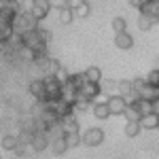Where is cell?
Masks as SVG:
<instances>
[{
    "label": "cell",
    "instance_id": "cell-1",
    "mask_svg": "<svg viewBox=\"0 0 159 159\" xmlns=\"http://www.w3.org/2000/svg\"><path fill=\"white\" fill-rule=\"evenodd\" d=\"M104 142V129L100 127H89L83 132V144L85 147H100Z\"/></svg>",
    "mask_w": 159,
    "mask_h": 159
},
{
    "label": "cell",
    "instance_id": "cell-2",
    "mask_svg": "<svg viewBox=\"0 0 159 159\" xmlns=\"http://www.w3.org/2000/svg\"><path fill=\"white\" fill-rule=\"evenodd\" d=\"M43 79H45V87H47V100L49 102L60 100L61 98V83L55 76H43Z\"/></svg>",
    "mask_w": 159,
    "mask_h": 159
},
{
    "label": "cell",
    "instance_id": "cell-3",
    "mask_svg": "<svg viewBox=\"0 0 159 159\" xmlns=\"http://www.w3.org/2000/svg\"><path fill=\"white\" fill-rule=\"evenodd\" d=\"M49 147H51V140H49V136H47V132H34V138H32L30 148L34 153H43L45 148H49Z\"/></svg>",
    "mask_w": 159,
    "mask_h": 159
},
{
    "label": "cell",
    "instance_id": "cell-4",
    "mask_svg": "<svg viewBox=\"0 0 159 159\" xmlns=\"http://www.w3.org/2000/svg\"><path fill=\"white\" fill-rule=\"evenodd\" d=\"M127 100L123 98V96H119V93H115V96H110L108 98V108L112 115H125V110H127Z\"/></svg>",
    "mask_w": 159,
    "mask_h": 159
},
{
    "label": "cell",
    "instance_id": "cell-5",
    "mask_svg": "<svg viewBox=\"0 0 159 159\" xmlns=\"http://www.w3.org/2000/svg\"><path fill=\"white\" fill-rule=\"evenodd\" d=\"M115 47L121 51H127L134 47V36L129 32H121V34H115Z\"/></svg>",
    "mask_w": 159,
    "mask_h": 159
},
{
    "label": "cell",
    "instance_id": "cell-6",
    "mask_svg": "<svg viewBox=\"0 0 159 159\" xmlns=\"http://www.w3.org/2000/svg\"><path fill=\"white\" fill-rule=\"evenodd\" d=\"M140 15H147V17H151V19L157 24V21H159V0L144 2V7L140 9Z\"/></svg>",
    "mask_w": 159,
    "mask_h": 159
},
{
    "label": "cell",
    "instance_id": "cell-7",
    "mask_svg": "<svg viewBox=\"0 0 159 159\" xmlns=\"http://www.w3.org/2000/svg\"><path fill=\"white\" fill-rule=\"evenodd\" d=\"M51 11V2L49 0H36V4H34V11H32V15L36 17L38 21H43L47 15H49Z\"/></svg>",
    "mask_w": 159,
    "mask_h": 159
},
{
    "label": "cell",
    "instance_id": "cell-8",
    "mask_svg": "<svg viewBox=\"0 0 159 159\" xmlns=\"http://www.w3.org/2000/svg\"><path fill=\"white\" fill-rule=\"evenodd\" d=\"M40 68L45 70V76H55L57 70L61 68V64L55 60V57H49V60H45L43 64H40Z\"/></svg>",
    "mask_w": 159,
    "mask_h": 159
},
{
    "label": "cell",
    "instance_id": "cell-9",
    "mask_svg": "<svg viewBox=\"0 0 159 159\" xmlns=\"http://www.w3.org/2000/svg\"><path fill=\"white\" fill-rule=\"evenodd\" d=\"M79 93L85 96L87 100H93L96 96L102 93V83H87V85L83 87V91H79Z\"/></svg>",
    "mask_w": 159,
    "mask_h": 159
},
{
    "label": "cell",
    "instance_id": "cell-10",
    "mask_svg": "<svg viewBox=\"0 0 159 159\" xmlns=\"http://www.w3.org/2000/svg\"><path fill=\"white\" fill-rule=\"evenodd\" d=\"M51 153H53V155H64V153H66V151H68V142H66V136H64V138H57V140H51Z\"/></svg>",
    "mask_w": 159,
    "mask_h": 159
},
{
    "label": "cell",
    "instance_id": "cell-11",
    "mask_svg": "<svg viewBox=\"0 0 159 159\" xmlns=\"http://www.w3.org/2000/svg\"><path fill=\"white\" fill-rule=\"evenodd\" d=\"M70 85L76 89V91H83V87L87 85V76L85 72H76V74H70V81H68Z\"/></svg>",
    "mask_w": 159,
    "mask_h": 159
},
{
    "label": "cell",
    "instance_id": "cell-12",
    "mask_svg": "<svg viewBox=\"0 0 159 159\" xmlns=\"http://www.w3.org/2000/svg\"><path fill=\"white\" fill-rule=\"evenodd\" d=\"M140 123H142V127H144L147 132H151V129H157V127H159V115H155V112H153V115H144Z\"/></svg>",
    "mask_w": 159,
    "mask_h": 159
},
{
    "label": "cell",
    "instance_id": "cell-13",
    "mask_svg": "<svg viewBox=\"0 0 159 159\" xmlns=\"http://www.w3.org/2000/svg\"><path fill=\"white\" fill-rule=\"evenodd\" d=\"M142 129H144V127H142V123H138V121H127V123H125V129H123V132H125V136H127V138H136V136L140 134Z\"/></svg>",
    "mask_w": 159,
    "mask_h": 159
},
{
    "label": "cell",
    "instance_id": "cell-14",
    "mask_svg": "<svg viewBox=\"0 0 159 159\" xmlns=\"http://www.w3.org/2000/svg\"><path fill=\"white\" fill-rule=\"evenodd\" d=\"M123 117H125L127 121H138V123L142 121V112H140V108H138V104H129Z\"/></svg>",
    "mask_w": 159,
    "mask_h": 159
},
{
    "label": "cell",
    "instance_id": "cell-15",
    "mask_svg": "<svg viewBox=\"0 0 159 159\" xmlns=\"http://www.w3.org/2000/svg\"><path fill=\"white\" fill-rule=\"evenodd\" d=\"M85 76H87V83H102V70L98 66H89L85 70Z\"/></svg>",
    "mask_w": 159,
    "mask_h": 159
},
{
    "label": "cell",
    "instance_id": "cell-16",
    "mask_svg": "<svg viewBox=\"0 0 159 159\" xmlns=\"http://www.w3.org/2000/svg\"><path fill=\"white\" fill-rule=\"evenodd\" d=\"M17 144H19V140H17V136H13V134H7L2 138V142H0V147L4 151H11V153L17 148Z\"/></svg>",
    "mask_w": 159,
    "mask_h": 159
},
{
    "label": "cell",
    "instance_id": "cell-17",
    "mask_svg": "<svg viewBox=\"0 0 159 159\" xmlns=\"http://www.w3.org/2000/svg\"><path fill=\"white\" fill-rule=\"evenodd\" d=\"M93 117H96V119H100V121H104V119H108L110 115H112V112H110V108H108V104H98V106H93Z\"/></svg>",
    "mask_w": 159,
    "mask_h": 159
},
{
    "label": "cell",
    "instance_id": "cell-18",
    "mask_svg": "<svg viewBox=\"0 0 159 159\" xmlns=\"http://www.w3.org/2000/svg\"><path fill=\"white\" fill-rule=\"evenodd\" d=\"M13 36H15V28H13V24H0V40L9 43Z\"/></svg>",
    "mask_w": 159,
    "mask_h": 159
},
{
    "label": "cell",
    "instance_id": "cell-19",
    "mask_svg": "<svg viewBox=\"0 0 159 159\" xmlns=\"http://www.w3.org/2000/svg\"><path fill=\"white\" fill-rule=\"evenodd\" d=\"M132 91H136V87L132 81H119V96H123V98H127Z\"/></svg>",
    "mask_w": 159,
    "mask_h": 159
},
{
    "label": "cell",
    "instance_id": "cell-20",
    "mask_svg": "<svg viewBox=\"0 0 159 159\" xmlns=\"http://www.w3.org/2000/svg\"><path fill=\"white\" fill-rule=\"evenodd\" d=\"M66 142H68V147H70V148L79 147V144L83 142V134H81V132H72V134H66Z\"/></svg>",
    "mask_w": 159,
    "mask_h": 159
},
{
    "label": "cell",
    "instance_id": "cell-21",
    "mask_svg": "<svg viewBox=\"0 0 159 159\" xmlns=\"http://www.w3.org/2000/svg\"><path fill=\"white\" fill-rule=\"evenodd\" d=\"M17 55L24 61H36V53H34V49H30V47H21V49L17 51Z\"/></svg>",
    "mask_w": 159,
    "mask_h": 159
},
{
    "label": "cell",
    "instance_id": "cell-22",
    "mask_svg": "<svg viewBox=\"0 0 159 159\" xmlns=\"http://www.w3.org/2000/svg\"><path fill=\"white\" fill-rule=\"evenodd\" d=\"M153 25H155V21H153L151 17H147V15H138V28H140V30L148 32Z\"/></svg>",
    "mask_w": 159,
    "mask_h": 159
},
{
    "label": "cell",
    "instance_id": "cell-23",
    "mask_svg": "<svg viewBox=\"0 0 159 159\" xmlns=\"http://www.w3.org/2000/svg\"><path fill=\"white\" fill-rule=\"evenodd\" d=\"M138 108H140V112H142V117L144 115H153L155 110H153V102L151 100H140L138 102Z\"/></svg>",
    "mask_w": 159,
    "mask_h": 159
},
{
    "label": "cell",
    "instance_id": "cell-24",
    "mask_svg": "<svg viewBox=\"0 0 159 159\" xmlns=\"http://www.w3.org/2000/svg\"><path fill=\"white\" fill-rule=\"evenodd\" d=\"M125 28H127V24H125V19H123V17H115V19H112V30H115V34L127 32Z\"/></svg>",
    "mask_w": 159,
    "mask_h": 159
},
{
    "label": "cell",
    "instance_id": "cell-25",
    "mask_svg": "<svg viewBox=\"0 0 159 159\" xmlns=\"http://www.w3.org/2000/svg\"><path fill=\"white\" fill-rule=\"evenodd\" d=\"M74 17H76V15H74V11L70 9V7H68V9H61V11H60V21H61V24H70Z\"/></svg>",
    "mask_w": 159,
    "mask_h": 159
},
{
    "label": "cell",
    "instance_id": "cell-26",
    "mask_svg": "<svg viewBox=\"0 0 159 159\" xmlns=\"http://www.w3.org/2000/svg\"><path fill=\"white\" fill-rule=\"evenodd\" d=\"M147 79V83L148 85H153V87H159V68H155V70H151V72L144 76Z\"/></svg>",
    "mask_w": 159,
    "mask_h": 159
},
{
    "label": "cell",
    "instance_id": "cell-27",
    "mask_svg": "<svg viewBox=\"0 0 159 159\" xmlns=\"http://www.w3.org/2000/svg\"><path fill=\"white\" fill-rule=\"evenodd\" d=\"M55 79L60 81L61 85H66V83L70 81V74H68V70H66V66H61L60 70H57V74H55Z\"/></svg>",
    "mask_w": 159,
    "mask_h": 159
},
{
    "label": "cell",
    "instance_id": "cell-28",
    "mask_svg": "<svg viewBox=\"0 0 159 159\" xmlns=\"http://www.w3.org/2000/svg\"><path fill=\"white\" fill-rule=\"evenodd\" d=\"M36 0H21V13H32Z\"/></svg>",
    "mask_w": 159,
    "mask_h": 159
},
{
    "label": "cell",
    "instance_id": "cell-29",
    "mask_svg": "<svg viewBox=\"0 0 159 159\" xmlns=\"http://www.w3.org/2000/svg\"><path fill=\"white\" fill-rule=\"evenodd\" d=\"M36 32H38V38H40L43 43H47V45H49V40H51V32H49V30H45V28H38Z\"/></svg>",
    "mask_w": 159,
    "mask_h": 159
},
{
    "label": "cell",
    "instance_id": "cell-30",
    "mask_svg": "<svg viewBox=\"0 0 159 159\" xmlns=\"http://www.w3.org/2000/svg\"><path fill=\"white\" fill-rule=\"evenodd\" d=\"M49 2H51V9H57V11L68 9V0H49Z\"/></svg>",
    "mask_w": 159,
    "mask_h": 159
},
{
    "label": "cell",
    "instance_id": "cell-31",
    "mask_svg": "<svg viewBox=\"0 0 159 159\" xmlns=\"http://www.w3.org/2000/svg\"><path fill=\"white\" fill-rule=\"evenodd\" d=\"M89 11H91V9H89V4H83V7H79V9H76V11H74V15H76V17H87V15H89Z\"/></svg>",
    "mask_w": 159,
    "mask_h": 159
},
{
    "label": "cell",
    "instance_id": "cell-32",
    "mask_svg": "<svg viewBox=\"0 0 159 159\" xmlns=\"http://www.w3.org/2000/svg\"><path fill=\"white\" fill-rule=\"evenodd\" d=\"M85 2H87V0H68V7H70L72 11H76V9H79V7H83Z\"/></svg>",
    "mask_w": 159,
    "mask_h": 159
},
{
    "label": "cell",
    "instance_id": "cell-33",
    "mask_svg": "<svg viewBox=\"0 0 159 159\" xmlns=\"http://www.w3.org/2000/svg\"><path fill=\"white\" fill-rule=\"evenodd\" d=\"M132 83H134V87H136V89H138V91H140V89H142V87L147 85V79H134V81H132Z\"/></svg>",
    "mask_w": 159,
    "mask_h": 159
},
{
    "label": "cell",
    "instance_id": "cell-34",
    "mask_svg": "<svg viewBox=\"0 0 159 159\" xmlns=\"http://www.w3.org/2000/svg\"><path fill=\"white\" fill-rule=\"evenodd\" d=\"M25 148H30V147H25V144H17V148H15L13 153H15L17 157H21V155H24V153H25Z\"/></svg>",
    "mask_w": 159,
    "mask_h": 159
},
{
    "label": "cell",
    "instance_id": "cell-35",
    "mask_svg": "<svg viewBox=\"0 0 159 159\" xmlns=\"http://www.w3.org/2000/svg\"><path fill=\"white\" fill-rule=\"evenodd\" d=\"M129 7H134V9L140 11V9L144 7V0H129Z\"/></svg>",
    "mask_w": 159,
    "mask_h": 159
},
{
    "label": "cell",
    "instance_id": "cell-36",
    "mask_svg": "<svg viewBox=\"0 0 159 159\" xmlns=\"http://www.w3.org/2000/svg\"><path fill=\"white\" fill-rule=\"evenodd\" d=\"M4 51H11V49H9V43L0 40V53H4Z\"/></svg>",
    "mask_w": 159,
    "mask_h": 159
},
{
    "label": "cell",
    "instance_id": "cell-37",
    "mask_svg": "<svg viewBox=\"0 0 159 159\" xmlns=\"http://www.w3.org/2000/svg\"><path fill=\"white\" fill-rule=\"evenodd\" d=\"M153 110H155V115H159V100L153 102Z\"/></svg>",
    "mask_w": 159,
    "mask_h": 159
},
{
    "label": "cell",
    "instance_id": "cell-38",
    "mask_svg": "<svg viewBox=\"0 0 159 159\" xmlns=\"http://www.w3.org/2000/svg\"><path fill=\"white\" fill-rule=\"evenodd\" d=\"M9 2H11V0H0V4H2V7H4V4H9Z\"/></svg>",
    "mask_w": 159,
    "mask_h": 159
},
{
    "label": "cell",
    "instance_id": "cell-39",
    "mask_svg": "<svg viewBox=\"0 0 159 159\" xmlns=\"http://www.w3.org/2000/svg\"><path fill=\"white\" fill-rule=\"evenodd\" d=\"M144 2H151V0H144Z\"/></svg>",
    "mask_w": 159,
    "mask_h": 159
},
{
    "label": "cell",
    "instance_id": "cell-40",
    "mask_svg": "<svg viewBox=\"0 0 159 159\" xmlns=\"http://www.w3.org/2000/svg\"><path fill=\"white\" fill-rule=\"evenodd\" d=\"M0 159H2V157H0Z\"/></svg>",
    "mask_w": 159,
    "mask_h": 159
}]
</instances>
